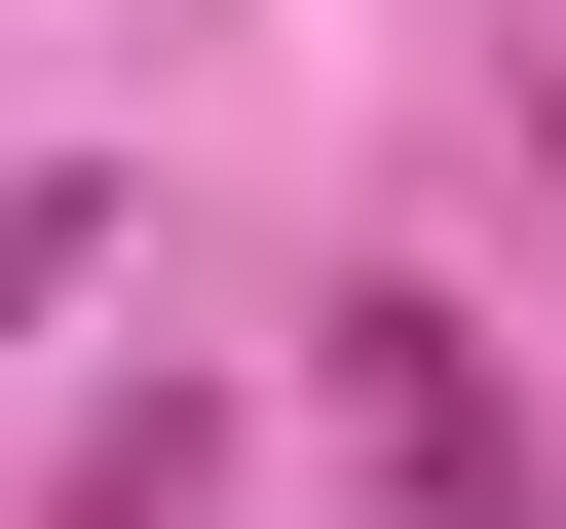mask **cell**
<instances>
[{
    "instance_id": "7a4b0ae2",
    "label": "cell",
    "mask_w": 566,
    "mask_h": 529,
    "mask_svg": "<svg viewBox=\"0 0 566 529\" xmlns=\"http://www.w3.org/2000/svg\"><path fill=\"white\" fill-rule=\"evenodd\" d=\"M76 264H114V189H76V152H0V341H39Z\"/></svg>"
},
{
    "instance_id": "6da1fadb",
    "label": "cell",
    "mask_w": 566,
    "mask_h": 529,
    "mask_svg": "<svg viewBox=\"0 0 566 529\" xmlns=\"http://www.w3.org/2000/svg\"><path fill=\"white\" fill-rule=\"evenodd\" d=\"M303 341H340V378H303V454H340V491H416V529H528V491H566V454H528V378H491L453 303H303Z\"/></svg>"
},
{
    "instance_id": "3957f363",
    "label": "cell",
    "mask_w": 566,
    "mask_h": 529,
    "mask_svg": "<svg viewBox=\"0 0 566 529\" xmlns=\"http://www.w3.org/2000/svg\"><path fill=\"white\" fill-rule=\"evenodd\" d=\"M528 227H566V39H528Z\"/></svg>"
}]
</instances>
